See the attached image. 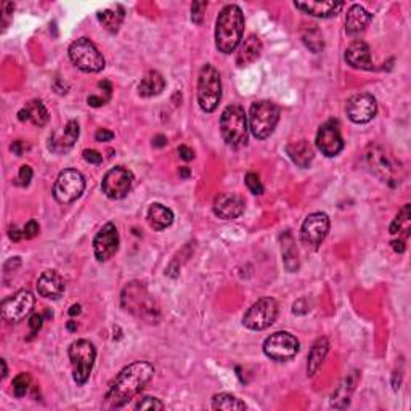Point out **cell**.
<instances>
[{"label":"cell","instance_id":"1","mask_svg":"<svg viewBox=\"0 0 411 411\" xmlns=\"http://www.w3.org/2000/svg\"><path fill=\"white\" fill-rule=\"evenodd\" d=\"M154 366L148 362H135L125 366L111 382L105 394V403L110 408H123L135 395L142 392L151 377Z\"/></svg>","mask_w":411,"mask_h":411},{"label":"cell","instance_id":"2","mask_svg":"<svg viewBox=\"0 0 411 411\" xmlns=\"http://www.w3.org/2000/svg\"><path fill=\"white\" fill-rule=\"evenodd\" d=\"M245 34V15L238 5H227L216 21V47L221 53H232L241 44Z\"/></svg>","mask_w":411,"mask_h":411},{"label":"cell","instance_id":"3","mask_svg":"<svg viewBox=\"0 0 411 411\" xmlns=\"http://www.w3.org/2000/svg\"><path fill=\"white\" fill-rule=\"evenodd\" d=\"M121 303H123L125 312L135 315L140 320L156 323V320L160 319V307L149 296L147 288L138 282H132L124 288Z\"/></svg>","mask_w":411,"mask_h":411},{"label":"cell","instance_id":"4","mask_svg":"<svg viewBox=\"0 0 411 411\" xmlns=\"http://www.w3.org/2000/svg\"><path fill=\"white\" fill-rule=\"evenodd\" d=\"M366 164L373 174L390 186H397L403 179V169H401L400 162L394 160L392 154L387 153L379 145H371L368 148Z\"/></svg>","mask_w":411,"mask_h":411},{"label":"cell","instance_id":"5","mask_svg":"<svg viewBox=\"0 0 411 411\" xmlns=\"http://www.w3.org/2000/svg\"><path fill=\"white\" fill-rule=\"evenodd\" d=\"M222 98L221 74L211 63H206L198 77V103L204 113H214Z\"/></svg>","mask_w":411,"mask_h":411},{"label":"cell","instance_id":"6","mask_svg":"<svg viewBox=\"0 0 411 411\" xmlns=\"http://www.w3.org/2000/svg\"><path fill=\"white\" fill-rule=\"evenodd\" d=\"M221 134L232 148H240L247 142V118L240 105H230L221 116Z\"/></svg>","mask_w":411,"mask_h":411},{"label":"cell","instance_id":"7","mask_svg":"<svg viewBox=\"0 0 411 411\" xmlns=\"http://www.w3.org/2000/svg\"><path fill=\"white\" fill-rule=\"evenodd\" d=\"M279 121V108L270 100H260L251 105L249 130L256 138L265 140L273 134Z\"/></svg>","mask_w":411,"mask_h":411},{"label":"cell","instance_id":"8","mask_svg":"<svg viewBox=\"0 0 411 411\" xmlns=\"http://www.w3.org/2000/svg\"><path fill=\"white\" fill-rule=\"evenodd\" d=\"M69 360L73 365V377L77 386H84L90 377L93 363H95L97 350L90 340H74L69 347Z\"/></svg>","mask_w":411,"mask_h":411},{"label":"cell","instance_id":"9","mask_svg":"<svg viewBox=\"0 0 411 411\" xmlns=\"http://www.w3.org/2000/svg\"><path fill=\"white\" fill-rule=\"evenodd\" d=\"M68 51L74 66L84 73H100L105 68V58H103L101 51L87 37H81V39L74 40L69 45Z\"/></svg>","mask_w":411,"mask_h":411},{"label":"cell","instance_id":"10","mask_svg":"<svg viewBox=\"0 0 411 411\" xmlns=\"http://www.w3.org/2000/svg\"><path fill=\"white\" fill-rule=\"evenodd\" d=\"M278 302L272 297H264L252 303L242 316V325L251 331H264L277 321Z\"/></svg>","mask_w":411,"mask_h":411},{"label":"cell","instance_id":"11","mask_svg":"<svg viewBox=\"0 0 411 411\" xmlns=\"http://www.w3.org/2000/svg\"><path fill=\"white\" fill-rule=\"evenodd\" d=\"M86 190V179L76 169H64L60 172L57 182L53 185V198L60 204L74 203Z\"/></svg>","mask_w":411,"mask_h":411},{"label":"cell","instance_id":"12","mask_svg":"<svg viewBox=\"0 0 411 411\" xmlns=\"http://www.w3.org/2000/svg\"><path fill=\"white\" fill-rule=\"evenodd\" d=\"M301 350V344L296 336L286 331H278V333L270 334L264 342V353L275 362H288L292 360Z\"/></svg>","mask_w":411,"mask_h":411},{"label":"cell","instance_id":"13","mask_svg":"<svg viewBox=\"0 0 411 411\" xmlns=\"http://www.w3.org/2000/svg\"><path fill=\"white\" fill-rule=\"evenodd\" d=\"M329 217L325 212L310 214L302 223L301 228V241L302 245L310 251L320 249L329 233Z\"/></svg>","mask_w":411,"mask_h":411},{"label":"cell","instance_id":"14","mask_svg":"<svg viewBox=\"0 0 411 411\" xmlns=\"http://www.w3.org/2000/svg\"><path fill=\"white\" fill-rule=\"evenodd\" d=\"M36 297L34 294L27 289H21L12 294L10 297H7L5 301L0 306V312H2V319L8 321V323H18L23 319H26L34 308Z\"/></svg>","mask_w":411,"mask_h":411},{"label":"cell","instance_id":"15","mask_svg":"<svg viewBox=\"0 0 411 411\" xmlns=\"http://www.w3.org/2000/svg\"><path fill=\"white\" fill-rule=\"evenodd\" d=\"M134 184V174L125 167H113L103 177L101 190L110 199H123L129 195Z\"/></svg>","mask_w":411,"mask_h":411},{"label":"cell","instance_id":"16","mask_svg":"<svg viewBox=\"0 0 411 411\" xmlns=\"http://www.w3.org/2000/svg\"><path fill=\"white\" fill-rule=\"evenodd\" d=\"M345 113L355 124H368L375 119L377 113V103L370 93H357L345 103Z\"/></svg>","mask_w":411,"mask_h":411},{"label":"cell","instance_id":"17","mask_svg":"<svg viewBox=\"0 0 411 411\" xmlns=\"http://www.w3.org/2000/svg\"><path fill=\"white\" fill-rule=\"evenodd\" d=\"M119 249V233L113 222H108L100 228L93 238V254L98 262H108Z\"/></svg>","mask_w":411,"mask_h":411},{"label":"cell","instance_id":"18","mask_svg":"<svg viewBox=\"0 0 411 411\" xmlns=\"http://www.w3.org/2000/svg\"><path fill=\"white\" fill-rule=\"evenodd\" d=\"M316 148L326 158H334L344 149V138L340 135L338 121H328L316 132Z\"/></svg>","mask_w":411,"mask_h":411},{"label":"cell","instance_id":"19","mask_svg":"<svg viewBox=\"0 0 411 411\" xmlns=\"http://www.w3.org/2000/svg\"><path fill=\"white\" fill-rule=\"evenodd\" d=\"M245 212V199L235 193H221L214 199V214L223 221H235Z\"/></svg>","mask_w":411,"mask_h":411},{"label":"cell","instance_id":"20","mask_svg":"<svg viewBox=\"0 0 411 411\" xmlns=\"http://www.w3.org/2000/svg\"><path fill=\"white\" fill-rule=\"evenodd\" d=\"M345 62L355 69H363V71H371L373 60L370 45L363 40H355L345 50Z\"/></svg>","mask_w":411,"mask_h":411},{"label":"cell","instance_id":"21","mask_svg":"<svg viewBox=\"0 0 411 411\" xmlns=\"http://www.w3.org/2000/svg\"><path fill=\"white\" fill-rule=\"evenodd\" d=\"M37 292L42 297L57 301L64 292V279L55 270H45L37 279Z\"/></svg>","mask_w":411,"mask_h":411},{"label":"cell","instance_id":"22","mask_svg":"<svg viewBox=\"0 0 411 411\" xmlns=\"http://www.w3.org/2000/svg\"><path fill=\"white\" fill-rule=\"evenodd\" d=\"M77 138H79L77 121H69V123L64 125V130L62 134H53L50 137V143H49L50 151L58 154L66 153L74 147V143L77 142Z\"/></svg>","mask_w":411,"mask_h":411},{"label":"cell","instance_id":"23","mask_svg":"<svg viewBox=\"0 0 411 411\" xmlns=\"http://www.w3.org/2000/svg\"><path fill=\"white\" fill-rule=\"evenodd\" d=\"M294 7L315 18L336 16L344 8V2H294Z\"/></svg>","mask_w":411,"mask_h":411},{"label":"cell","instance_id":"24","mask_svg":"<svg viewBox=\"0 0 411 411\" xmlns=\"http://www.w3.org/2000/svg\"><path fill=\"white\" fill-rule=\"evenodd\" d=\"M373 20V15L370 12H366L365 8L358 3H355L349 8L347 18H345V32L349 36H358L360 32L366 29V26L370 25Z\"/></svg>","mask_w":411,"mask_h":411},{"label":"cell","instance_id":"25","mask_svg":"<svg viewBox=\"0 0 411 411\" xmlns=\"http://www.w3.org/2000/svg\"><path fill=\"white\" fill-rule=\"evenodd\" d=\"M262 55V40L257 36L246 37L245 42H241L240 49L236 51V64L238 66H247V64L254 63L256 60L260 58Z\"/></svg>","mask_w":411,"mask_h":411},{"label":"cell","instance_id":"26","mask_svg":"<svg viewBox=\"0 0 411 411\" xmlns=\"http://www.w3.org/2000/svg\"><path fill=\"white\" fill-rule=\"evenodd\" d=\"M358 381V371H353L352 375L344 377L342 382L336 387V390L331 395V406L336 410H344L347 408L350 403V397H352L355 386Z\"/></svg>","mask_w":411,"mask_h":411},{"label":"cell","instance_id":"27","mask_svg":"<svg viewBox=\"0 0 411 411\" xmlns=\"http://www.w3.org/2000/svg\"><path fill=\"white\" fill-rule=\"evenodd\" d=\"M147 221L148 225L151 227L154 232H162L172 225V222H174V212H172L169 208H166L164 204L154 203L149 206Z\"/></svg>","mask_w":411,"mask_h":411},{"label":"cell","instance_id":"28","mask_svg":"<svg viewBox=\"0 0 411 411\" xmlns=\"http://www.w3.org/2000/svg\"><path fill=\"white\" fill-rule=\"evenodd\" d=\"M288 156L291 158V161L299 167H308L312 164L315 158V151L312 148V145L307 140H299V142H292L286 147Z\"/></svg>","mask_w":411,"mask_h":411},{"label":"cell","instance_id":"29","mask_svg":"<svg viewBox=\"0 0 411 411\" xmlns=\"http://www.w3.org/2000/svg\"><path fill=\"white\" fill-rule=\"evenodd\" d=\"M18 119L20 121H31L36 127H44L49 123L50 114L47 111L45 105L40 100H31L26 103V106L20 110L18 113Z\"/></svg>","mask_w":411,"mask_h":411},{"label":"cell","instance_id":"30","mask_svg":"<svg viewBox=\"0 0 411 411\" xmlns=\"http://www.w3.org/2000/svg\"><path fill=\"white\" fill-rule=\"evenodd\" d=\"M329 352V340L326 338H319L312 345L310 353H308L307 360V375L315 376L319 370L323 365L326 355Z\"/></svg>","mask_w":411,"mask_h":411},{"label":"cell","instance_id":"31","mask_svg":"<svg viewBox=\"0 0 411 411\" xmlns=\"http://www.w3.org/2000/svg\"><path fill=\"white\" fill-rule=\"evenodd\" d=\"M166 88V81L161 73L148 71L138 84V95L143 98L158 97Z\"/></svg>","mask_w":411,"mask_h":411},{"label":"cell","instance_id":"32","mask_svg":"<svg viewBox=\"0 0 411 411\" xmlns=\"http://www.w3.org/2000/svg\"><path fill=\"white\" fill-rule=\"evenodd\" d=\"M282 254L283 262L288 272H297L299 270V251L294 242L291 232H284L282 235Z\"/></svg>","mask_w":411,"mask_h":411},{"label":"cell","instance_id":"33","mask_svg":"<svg viewBox=\"0 0 411 411\" xmlns=\"http://www.w3.org/2000/svg\"><path fill=\"white\" fill-rule=\"evenodd\" d=\"M124 16H125V13L123 10V7L119 8V12L105 10V12H100L97 15L98 21H100L103 27H105L108 32H111V34H116V32L121 29V25H123Z\"/></svg>","mask_w":411,"mask_h":411},{"label":"cell","instance_id":"34","mask_svg":"<svg viewBox=\"0 0 411 411\" xmlns=\"http://www.w3.org/2000/svg\"><path fill=\"white\" fill-rule=\"evenodd\" d=\"M302 40H303V44H306L307 49H310L314 53H319V51L323 50V47H325L321 31L315 25H308L303 27Z\"/></svg>","mask_w":411,"mask_h":411},{"label":"cell","instance_id":"35","mask_svg":"<svg viewBox=\"0 0 411 411\" xmlns=\"http://www.w3.org/2000/svg\"><path fill=\"white\" fill-rule=\"evenodd\" d=\"M410 225H411V206L405 204L403 208L400 209V212L397 214L394 222H392L390 233L392 235H399V236L403 233V236H408Z\"/></svg>","mask_w":411,"mask_h":411},{"label":"cell","instance_id":"36","mask_svg":"<svg viewBox=\"0 0 411 411\" xmlns=\"http://www.w3.org/2000/svg\"><path fill=\"white\" fill-rule=\"evenodd\" d=\"M212 408L214 410H246V403L241 401L240 399H236L235 395L232 394H217L214 395L212 399Z\"/></svg>","mask_w":411,"mask_h":411},{"label":"cell","instance_id":"37","mask_svg":"<svg viewBox=\"0 0 411 411\" xmlns=\"http://www.w3.org/2000/svg\"><path fill=\"white\" fill-rule=\"evenodd\" d=\"M31 387V376L27 375V373H21V375H18L15 379H13V395L16 397V399H23L27 394V390H29Z\"/></svg>","mask_w":411,"mask_h":411},{"label":"cell","instance_id":"38","mask_svg":"<svg viewBox=\"0 0 411 411\" xmlns=\"http://www.w3.org/2000/svg\"><path fill=\"white\" fill-rule=\"evenodd\" d=\"M135 410H164V403L156 397H142L135 405Z\"/></svg>","mask_w":411,"mask_h":411},{"label":"cell","instance_id":"39","mask_svg":"<svg viewBox=\"0 0 411 411\" xmlns=\"http://www.w3.org/2000/svg\"><path fill=\"white\" fill-rule=\"evenodd\" d=\"M245 182H246L247 190H249L252 195H264L262 182H260L259 175L254 174V172H249V174H246Z\"/></svg>","mask_w":411,"mask_h":411},{"label":"cell","instance_id":"40","mask_svg":"<svg viewBox=\"0 0 411 411\" xmlns=\"http://www.w3.org/2000/svg\"><path fill=\"white\" fill-rule=\"evenodd\" d=\"M206 8H208V2H193L191 5V20L196 25H203Z\"/></svg>","mask_w":411,"mask_h":411},{"label":"cell","instance_id":"41","mask_svg":"<svg viewBox=\"0 0 411 411\" xmlns=\"http://www.w3.org/2000/svg\"><path fill=\"white\" fill-rule=\"evenodd\" d=\"M31 180H32V169H31V166H27V164L21 166L20 167V172H18V175H16L15 184L18 186H27V185L31 184Z\"/></svg>","mask_w":411,"mask_h":411},{"label":"cell","instance_id":"42","mask_svg":"<svg viewBox=\"0 0 411 411\" xmlns=\"http://www.w3.org/2000/svg\"><path fill=\"white\" fill-rule=\"evenodd\" d=\"M42 325H44V319H42V315L34 314L29 319V331H31V338H34L36 334H39V331L42 329Z\"/></svg>","mask_w":411,"mask_h":411},{"label":"cell","instance_id":"43","mask_svg":"<svg viewBox=\"0 0 411 411\" xmlns=\"http://www.w3.org/2000/svg\"><path fill=\"white\" fill-rule=\"evenodd\" d=\"M39 223H37L36 221H29L25 225V228H23V235H25L26 240H32V238H36L37 235H39Z\"/></svg>","mask_w":411,"mask_h":411},{"label":"cell","instance_id":"44","mask_svg":"<svg viewBox=\"0 0 411 411\" xmlns=\"http://www.w3.org/2000/svg\"><path fill=\"white\" fill-rule=\"evenodd\" d=\"M82 156L88 164H101L103 162V156L98 151H95V149H84Z\"/></svg>","mask_w":411,"mask_h":411},{"label":"cell","instance_id":"45","mask_svg":"<svg viewBox=\"0 0 411 411\" xmlns=\"http://www.w3.org/2000/svg\"><path fill=\"white\" fill-rule=\"evenodd\" d=\"M13 10H15V3L12 2H3L2 3V25H3V29L8 26V18L12 16Z\"/></svg>","mask_w":411,"mask_h":411},{"label":"cell","instance_id":"46","mask_svg":"<svg viewBox=\"0 0 411 411\" xmlns=\"http://www.w3.org/2000/svg\"><path fill=\"white\" fill-rule=\"evenodd\" d=\"M114 138V134L108 129H98L95 132V140L97 142H111Z\"/></svg>","mask_w":411,"mask_h":411},{"label":"cell","instance_id":"47","mask_svg":"<svg viewBox=\"0 0 411 411\" xmlns=\"http://www.w3.org/2000/svg\"><path fill=\"white\" fill-rule=\"evenodd\" d=\"M10 149L16 154V156H21V154L25 153L26 149H29V145H26L25 142H23V140H16V142L12 143Z\"/></svg>","mask_w":411,"mask_h":411},{"label":"cell","instance_id":"48","mask_svg":"<svg viewBox=\"0 0 411 411\" xmlns=\"http://www.w3.org/2000/svg\"><path fill=\"white\" fill-rule=\"evenodd\" d=\"M179 154L184 161L195 160V151L190 147H185V145H182V147L179 148Z\"/></svg>","mask_w":411,"mask_h":411},{"label":"cell","instance_id":"49","mask_svg":"<svg viewBox=\"0 0 411 411\" xmlns=\"http://www.w3.org/2000/svg\"><path fill=\"white\" fill-rule=\"evenodd\" d=\"M8 236H10V240L15 241V242L25 240V235H23V230H20V228H18L16 225H12L10 227V230H8Z\"/></svg>","mask_w":411,"mask_h":411},{"label":"cell","instance_id":"50","mask_svg":"<svg viewBox=\"0 0 411 411\" xmlns=\"http://www.w3.org/2000/svg\"><path fill=\"white\" fill-rule=\"evenodd\" d=\"M400 382H401V373L394 371V376H392V387H394V390H399Z\"/></svg>","mask_w":411,"mask_h":411},{"label":"cell","instance_id":"51","mask_svg":"<svg viewBox=\"0 0 411 411\" xmlns=\"http://www.w3.org/2000/svg\"><path fill=\"white\" fill-rule=\"evenodd\" d=\"M392 247H394L395 252H403L405 251V240H394L392 241Z\"/></svg>","mask_w":411,"mask_h":411},{"label":"cell","instance_id":"52","mask_svg":"<svg viewBox=\"0 0 411 411\" xmlns=\"http://www.w3.org/2000/svg\"><path fill=\"white\" fill-rule=\"evenodd\" d=\"M167 143V138L164 137V135H158V137H154L153 140V145L154 147H164V145Z\"/></svg>","mask_w":411,"mask_h":411},{"label":"cell","instance_id":"53","mask_svg":"<svg viewBox=\"0 0 411 411\" xmlns=\"http://www.w3.org/2000/svg\"><path fill=\"white\" fill-rule=\"evenodd\" d=\"M0 363H2V379H5V377H7V373H8V370H7V363H5V360H0Z\"/></svg>","mask_w":411,"mask_h":411},{"label":"cell","instance_id":"54","mask_svg":"<svg viewBox=\"0 0 411 411\" xmlns=\"http://www.w3.org/2000/svg\"><path fill=\"white\" fill-rule=\"evenodd\" d=\"M79 315L81 314V306H73L71 310H69V315Z\"/></svg>","mask_w":411,"mask_h":411},{"label":"cell","instance_id":"55","mask_svg":"<svg viewBox=\"0 0 411 411\" xmlns=\"http://www.w3.org/2000/svg\"><path fill=\"white\" fill-rule=\"evenodd\" d=\"M180 175L182 177H188L190 175V169H188V167H184V169L180 171Z\"/></svg>","mask_w":411,"mask_h":411},{"label":"cell","instance_id":"56","mask_svg":"<svg viewBox=\"0 0 411 411\" xmlns=\"http://www.w3.org/2000/svg\"><path fill=\"white\" fill-rule=\"evenodd\" d=\"M68 328L71 329V331H73L74 328H76V325H74V321H69V323H68Z\"/></svg>","mask_w":411,"mask_h":411}]
</instances>
